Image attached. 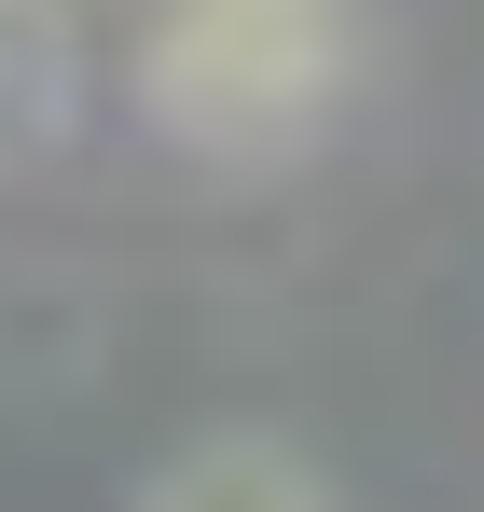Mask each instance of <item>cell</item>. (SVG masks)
I'll use <instances>...</instances> for the list:
<instances>
[{"label":"cell","mask_w":484,"mask_h":512,"mask_svg":"<svg viewBox=\"0 0 484 512\" xmlns=\"http://www.w3.org/2000/svg\"><path fill=\"white\" fill-rule=\"evenodd\" d=\"M332 0H166L153 28V111L194 153H277L332 97Z\"/></svg>","instance_id":"cell-1"},{"label":"cell","mask_w":484,"mask_h":512,"mask_svg":"<svg viewBox=\"0 0 484 512\" xmlns=\"http://www.w3.org/2000/svg\"><path fill=\"white\" fill-rule=\"evenodd\" d=\"M70 111V42H56V0H0V167L42 153Z\"/></svg>","instance_id":"cell-3"},{"label":"cell","mask_w":484,"mask_h":512,"mask_svg":"<svg viewBox=\"0 0 484 512\" xmlns=\"http://www.w3.org/2000/svg\"><path fill=\"white\" fill-rule=\"evenodd\" d=\"M139 512H332V485L277 429H194L153 485H139Z\"/></svg>","instance_id":"cell-2"}]
</instances>
